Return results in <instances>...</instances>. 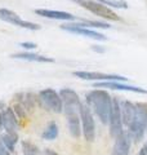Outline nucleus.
Here are the masks:
<instances>
[{"label":"nucleus","mask_w":147,"mask_h":155,"mask_svg":"<svg viewBox=\"0 0 147 155\" xmlns=\"http://www.w3.org/2000/svg\"><path fill=\"white\" fill-rule=\"evenodd\" d=\"M87 105L93 114L98 116L102 124H109L112 109V97L105 89H93L85 96Z\"/></svg>","instance_id":"nucleus-1"},{"label":"nucleus","mask_w":147,"mask_h":155,"mask_svg":"<svg viewBox=\"0 0 147 155\" xmlns=\"http://www.w3.org/2000/svg\"><path fill=\"white\" fill-rule=\"evenodd\" d=\"M72 2L77 3L80 7H83L84 9H87V11H89L90 13L96 14V16L101 18L110 19V21H120V17L110 7L97 2V0H72Z\"/></svg>","instance_id":"nucleus-2"},{"label":"nucleus","mask_w":147,"mask_h":155,"mask_svg":"<svg viewBox=\"0 0 147 155\" xmlns=\"http://www.w3.org/2000/svg\"><path fill=\"white\" fill-rule=\"evenodd\" d=\"M39 101L47 110H51L53 113H62L63 111V102L58 92L52 88H45L39 92Z\"/></svg>","instance_id":"nucleus-3"},{"label":"nucleus","mask_w":147,"mask_h":155,"mask_svg":"<svg viewBox=\"0 0 147 155\" xmlns=\"http://www.w3.org/2000/svg\"><path fill=\"white\" fill-rule=\"evenodd\" d=\"M80 120H81V130L84 138L88 142H93L96 138V122L92 110L87 104L81 105L80 109Z\"/></svg>","instance_id":"nucleus-4"},{"label":"nucleus","mask_w":147,"mask_h":155,"mask_svg":"<svg viewBox=\"0 0 147 155\" xmlns=\"http://www.w3.org/2000/svg\"><path fill=\"white\" fill-rule=\"evenodd\" d=\"M60 96L62 98L63 102V111L65 114H80V109H81V101L79 94L76 93L74 89L70 88H63L60 92Z\"/></svg>","instance_id":"nucleus-5"},{"label":"nucleus","mask_w":147,"mask_h":155,"mask_svg":"<svg viewBox=\"0 0 147 155\" xmlns=\"http://www.w3.org/2000/svg\"><path fill=\"white\" fill-rule=\"evenodd\" d=\"M110 136L112 138H116L117 136H120L124 129H122V118H121V107H120V101L117 97L112 98V109L110 114Z\"/></svg>","instance_id":"nucleus-6"},{"label":"nucleus","mask_w":147,"mask_h":155,"mask_svg":"<svg viewBox=\"0 0 147 155\" xmlns=\"http://www.w3.org/2000/svg\"><path fill=\"white\" fill-rule=\"evenodd\" d=\"M0 19H3L4 22L12 23L14 26H19V27L27 28V30H32V31H36V30H40L41 28L40 25L30 22V21H24V19H22L16 12L11 11V9H7V8H0Z\"/></svg>","instance_id":"nucleus-7"},{"label":"nucleus","mask_w":147,"mask_h":155,"mask_svg":"<svg viewBox=\"0 0 147 155\" xmlns=\"http://www.w3.org/2000/svg\"><path fill=\"white\" fill-rule=\"evenodd\" d=\"M74 76L79 78L83 80H96L98 81H126L128 78L116 75V74H105V72L98 71H74Z\"/></svg>","instance_id":"nucleus-8"},{"label":"nucleus","mask_w":147,"mask_h":155,"mask_svg":"<svg viewBox=\"0 0 147 155\" xmlns=\"http://www.w3.org/2000/svg\"><path fill=\"white\" fill-rule=\"evenodd\" d=\"M61 28L65 31L71 32V34H77V35H81L85 38L94 39V40H107V38L103 34L90 30V28H88V27H80V26H77L76 23H65V25L61 26Z\"/></svg>","instance_id":"nucleus-9"},{"label":"nucleus","mask_w":147,"mask_h":155,"mask_svg":"<svg viewBox=\"0 0 147 155\" xmlns=\"http://www.w3.org/2000/svg\"><path fill=\"white\" fill-rule=\"evenodd\" d=\"M132 146V137L128 132H122L120 136L115 138L114 147L111 150L110 155H129Z\"/></svg>","instance_id":"nucleus-10"},{"label":"nucleus","mask_w":147,"mask_h":155,"mask_svg":"<svg viewBox=\"0 0 147 155\" xmlns=\"http://www.w3.org/2000/svg\"><path fill=\"white\" fill-rule=\"evenodd\" d=\"M94 88H110L115 91H126V92H134V93H143L147 94V89L141 88V87L136 85H128L122 84L120 81H98V83L93 84Z\"/></svg>","instance_id":"nucleus-11"},{"label":"nucleus","mask_w":147,"mask_h":155,"mask_svg":"<svg viewBox=\"0 0 147 155\" xmlns=\"http://www.w3.org/2000/svg\"><path fill=\"white\" fill-rule=\"evenodd\" d=\"M120 107H121V118L122 124L129 127V125L134 122L137 116V107L136 104L130 102V101H120Z\"/></svg>","instance_id":"nucleus-12"},{"label":"nucleus","mask_w":147,"mask_h":155,"mask_svg":"<svg viewBox=\"0 0 147 155\" xmlns=\"http://www.w3.org/2000/svg\"><path fill=\"white\" fill-rule=\"evenodd\" d=\"M38 16L52 18V19H61V21H76V17L71 13L62 12V11H52V9H35Z\"/></svg>","instance_id":"nucleus-13"},{"label":"nucleus","mask_w":147,"mask_h":155,"mask_svg":"<svg viewBox=\"0 0 147 155\" xmlns=\"http://www.w3.org/2000/svg\"><path fill=\"white\" fill-rule=\"evenodd\" d=\"M146 130H147L146 124L142 122V119L139 118L138 115L136 116L134 122L128 127V133L130 134L132 140H134V141H137V142L141 141V140L143 138V136H145V132H146Z\"/></svg>","instance_id":"nucleus-14"},{"label":"nucleus","mask_w":147,"mask_h":155,"mask_svg":"<svg viewBox=\"0 0 147 155\" xmlns=\"http://www.w3.org/2000/svg\"><path fill=\"white\" fill-rule=\"evenodd\" d=\"M67 127L70 130V134L74 138H79L83 130H81V120H80V114H67Z\"/></svg>","instance_id":"nucleus-15"},{"label":"nucleus","mask_w":147,"mask_h":155,"mask_svg":"<svg viewBox=\"0 0 147 155\" xmlns=\"http://www.w3.org/2000/svg\"><path fill=\"white\" fill-rule=\"evenodd\" d=\"M3 125L7 133H17V116L12 107H7L3 111Z\"/></svg>","instance_id":"nucleus-16"},{"label":"nucleus","mask_w":147,"mask_h":155,"mask_svg":"<svg viewBox=\"0 0 147 155\" xmlns=\"http://www.w3.org/2000/svg\"><path fill=\"white\" fill-rule=\"evenodd\" d=\"M12 58L16 60H23V61H31V62H54V58L36 54V53H30V52H21V53H14L11 56Z\"/></svg>","instance_id":"nucleus-17"},{"label":"nucleus","mask_w":147,"mask_h":155,"mask_svg":"<svg viewBox=\"0 0 147 155\" xmlns=\"http://www.w3.org/2000/svg\"><path fill=\"white\" fill-rule=\"evenodd\" d=\"M41 137L44 140H48V141H53V140H56L58 137V125L54 122H51L47 125V128L44 129Z\"/></svg>","instance_id":"nucleus-18"},{"label":"nucleus","mask_w":147,"mask_h":155,"mask_svg":"<svg viewBox=\"0 0 147 155\" xmlns=\"http://www.w3.org/2000/svg\"><path fill=\"white\" fill-rule=\"evenodd\" d=\"M17 140H18L17 133H5L2 136V141L9 151H14V145H16Z\"/></svg>","instance_id":"nucleus-19"},{"label":"nucleus","mask_w":147,"mask_h":155,"mask_svg":"<svg viewBox=\"0 0 147 155\" xmlns=\"http://www.w3.org/2000/svg\"><path fill=\"white\" fill-rule=\"evenodd\" d=\"M36 96L34 94V93H26L24 94V100H22L21 102H18V104H22L24 106V109H26V111L28 110L31 113V111L35 109V105H36Z\"/></svg>","instance_id":"nucleus-20"},{"label":"nucleus","mask_w":147,"mask_h":155,"mask_svg":"<svg viewBox=\"0 0 147 155\" xmlns=\"http://www.w3.org/2000/svg\"><path fill=\"white\" fill-rule=\"evenodd\" d=\"M22 151L24 155H41L36 145L30 141H22Z\"/></svg>","instance_id":"nucleus-21"},{"label":"nucleus","mask_w":147,"mask_h":155,"mask_svg":"<svg viewBox=\"0 0 147 155\" xmlns=\"http://www.w3.org/2000/svg\"><path fill=\"white\" fill-rule=\"evenodd\" d=\"M105 5H110L114 8H121V9H128V3L125 0H97Z\"/></svg>","instance_id":"nucleus-22"},{"label":"nucleus","mask_w":147,"mask_h":155,"mask_svg":"<svg viewBox=\"0 0 147 155\" xmlns=\"http://www.w3.org/2000/svg\"><path fill=\"white\" fill-rule=\"evenodd\" d=\"M136 107H137V115L142 119V122H143L147 127V104L138 102V104H136Z\"/></svg>","instance_id":"nucleus-23"},{"label":"nucleus","mask_w":147,"mask_h":155,"mask_svg":"<svg viewBox=\"0 0 147 155\" xmlns=\"http://www.w3.org/2000/svg\"><path fill=\"white\" fill-rule=\"evenodd\" d=\"M79 21H81L85 25V27H100V28H110L111 26L109 25V23L106 22H101V21H88V19H79Z\"/></svg>","instance_id":"nucleus-24"},{"label":"nucleus","mask_w":147,"mask_h":155,"mask_svg":"<svg viewBox=\"0 0 147 155\" xmlns=\"http://www.w3.org/2000/svg\"><path fill=\"white\" fill-rule=\"evenodd\" d=\"M13 111H14V114H16L17 118L19 119H23L24 118V115H26V109H24V106L22 104H17V105H14V107H13Z\"/></svg>","instance_id":"nucleus-25"},{"label":"nucleus","mask_w":147,"mask_h":155,"mask_svg":"<svg viewBox=\"0 0 147 155\" xmlns=\"http://www.w3.org/2000/svg\"><path fill=\"white\" fill-rule=\"evenodd\" d=\"M19 47L24 48V49H35L38 45L35 43H31V41H23V43H19Z\"/></svg>","instance_id":"nucleus-26"},{"label":"nucleus","mask_w":147,"mask_h":155,"mask_svg":"<svg viewBox=\"0 0 147 155\" xmlns=\"http://www.w3.org/2000/svg\"><path fill=\"white\" fill-rule=\"evenodd\" d=\"M0 155H11V153H9V150L5 147V145L3 143L2 137H0Z\"/></svg>","instance_id":"nucleus-27"},{"label":"nucleus","mask_w":147,"mask_h":155,"mask_svg":"<svg viewBox=\"0 0 147 155\" xmlns=\"http://www.w3.org/2000/svg\"><path fill=\"white\" fill-rule=\"evenodd\" d=\"M92 49L94 51V52H98V53H103V52H105V48L101 47V45H93Z\"/></svg>","instance_id":"nucleus-28"},{"label":"nucleus","mask_w":147,"mask_h":155,"mask_svg":"<svg viewBox=\"0 0 147 155\" xmlns=\"http://www.w3.org/2000/svg\"><path fill=\"white\" fill-rule=\"evenodd\" d=\"M138 155H147V142L143 145V146L141 147V150H139Z\"/></svg>","instance_id":"nucleus-29"},{"label":"nucleus","mask_w":147,"mask_h":155,"mask_svg":"<svg viewBox=\"0 0 147 155\" xmlns=\"http://www.w3.org/2000/svg\"><path fill=\"white\" fill-rule=\"evenodd\" d=\"M44 155H58V154L52 149H45L44 150Z\"/></svg>","instance_id":"nucleus-30"},{"label":"nucleus","mask_w":147,"mask_h":155,"mask_svg":"<svg viewBox=\"0 0 147 155\" xmlns=\"http://www.w3.org/2000/svg\"><path fill=\"white\" fill-rule=\"evenodd\" d=\"M4 127L3 125V113H0V129H2Z\"/></svg>","instance_id":"nucleus-31"}]
</instances>
